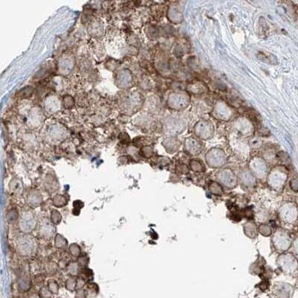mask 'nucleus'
<instances>
[{
    "instance_id": "7ed1b4c3",
    "label": "nucleus",
    "mask_w": 298,
    "mask_h": 298,
    "mask_svg": "<svg viewBox=\"0 0 298 298\" xmlns=\"http://www.w3.org/2000/svg\"><path fill=\"white\" fill-rule=\"evenodd\" d=\"M206 161L211 168H220L226 164V158L225 154L218 150H214L206 155Z\"/></svg>"
},
{
    "instance_id": "20e7f679",
    "label": "nucleus",
    "mask_w": 298,
    "mask_h": 298,
    "mask_svg": "<svg viewBox=\"0 0 298 298\" xmlns=\"http://www.w3.org/2000/svg\"><path fill=\"white\" fill-rule=\"evenodd\" d=\"M250 169L251 172L257 179H265L268 174V167L266 163L261 158H254L251 161Z\"/></svg>"
},
{
    "instance_id": "f03ea898",
    "label": "nucleus",
    "mask_w": 298,
    "mask_h": 298,
    "mask_svg": "<svg viewBox=\"0 0 298 298\" xmlns=\"http://www.w3.org/2000/svg\"><path fill=\"white\" fill-rule=\"evenodd\" d=\"M286 181V176L283 171L278 168L271 170L268 173V183L271 188L276 191H279L284 185Z\"/></svg>"
},
{
    "instance_id": "9d476101",
    "label": "nucleus",
    "mask_w": 298,
    "mask_h": 298,
    "mask_svg": "<svg viewBox=\"0 0 298 298\" xmlns=\"http://www.w3.org/2000/svg\"><path fill=\"white\" fill-rule=\"evenodd\" d=\"M191 168L194 172H202L205 170L203 164L201 161H197V160H191Z\"/></svg>"
},
{
    "instance_id": "423d86ee",
    "label": "nucleus",
    "mask_w": 298,
    "mask_h": 298,
    "mask_svg": "<svg viewBox=\"0 0 298 298\" xmlns=\"http://www.w3.org/2000/svg\"><path fill=\"white\" fill-rule=\"evenodd\" d=\"M285 234L282 231L278 230L273 234V238H272V241H273V246L275 248L278 250H285L287 249V241L285 240Z\"/></svg>"
},
{
    "instance_id": "9b49d317",
    "label": "nucleus",
    "mask_w": 298,
    "mask_h": 298,
    "mask_svg": "<svg viewBox=\"0 0 298 298\" xmlns=\"http://www.w3.org/2000/svg\"><path fill=\"white\" fill-rule=\"evenodd\" d=\"M290 187L294 191H298V181L296 179H292L290 182Z\"/></svg>"
},
{
    "instance_id": "39448f33",
    "label": "nucleus",
    "mask_w": 298,
    "mask_h": 298,
    "mask_svg": "<svg viewBox=\"0 0 298 298\" xmlns=\"http://www.w3.org/2000/svg\"><path fill=\"white\" fill-rule=\"evenodd\" d=\"M239 179L241 185L246 188L253 187L256 183L255 176L252 174V172H250L248 171H241L239 173Z\"/></svg>"
},
{
    "instance_id": "6e6552de",
    "label": "nucleus",
    "mask_w": 298,
    "mask_h": 298,
    "mask_svg": "<svg viewBox=\"0 0 298 298\" xmlns=\"http://www.w3.org/2000/svg\"><path fill=\"white\" fill-rule=\"evenodd\" d=\"M208 190L212 194L216 196H221L223 194V188L219 182L217 181H212L208 185Z\"/></svg>"
},
{
    "instance_id": "1a4fd4ad",
    "label": "nucleus",
    "mask_w": 298,
    "mask_h": 298,
    "mask_svg": "<svg viewBox=\"0 0 298 298\" xmlns=\"http://www.w3.org/2000/svg\"><path fill=\"white\" fill-rule=\"evenodd\" d=\"M258 231L262 235L268 237L272 234V229L270 226L267 224H260L258 227Z\"/></svg>"
},
{
    "instance_id": "0eeeda50",
    "label": "nucleus",
    "mask_w": 298,
    "mask_h": 298,
    "mask_svg": "<svg viewBox=\"0 0 298 298\" xmlns=\"http://www.w3.org/2000/svg\"><path fill=\"white\" fill-rule=\"evenodd\" d=\"M244 231L246 235L250 239H256L258 235V227L252 222H247L244 225Z\"/></svg>"
},
{
    "instance_id": "f257e3e1",
    "label": "nucleus",
    "mask_w": 298,
    "mask_h": 298,
    "mask_svg": "<svg viewBox=\"0 0 298 298\" xmlns=\"http://www.w3.org/2000/svg\"><path fill=\"white\" fill-rule=\"evenodd\" d=\"M218 182L229 189H232L237 186L238 179L234 172L230 169L221 170L216 175Z\"/></svg>"
}]
</instances>
